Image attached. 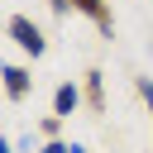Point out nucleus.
Returning <instances> with one entry per match:
<instances>
[{"mask_svg":"<svg viewBox=\"0 0 153 153\" xmlns=\"http://www.w3.org/2000/svg\"><path fill=\"white\" fill-rule=\"evenodd\" d=\"M5 33L24 48V53H33V57H43L48 53V38H43V29L29 19V14H10V24H5Z\"/></svg>","mask_w":153,"mask_h":153,"instance_id":"nucleus-1","label":"nucleus"},{"mask_svg":"<svg viewBox=\"0 0 153 153\" xmlns=\"http://www.w3.org/2000/svg\"><path fill=\"white\" fill-rule=\"evenodd\" d=\"M0 81H5V96L19 105V100H29V91H33V76H29V67H19V62H5L0 67Z\"/></svg>","mask_w":153,"mask_h":153,"instance_id":"nucleus-2","label":"nucleus"},{"mask_svg":"<svg viewBox=\"0 0 153 153\" xmlns=\"http://www.w3.org/2000/svg\"><path fill=\"white\" fill-rule=\"evenodd\" d=\"M81 96H86V105H91L96 115L105 110V72H100V67H91V72L81 76Z\"/></svg>","mask_w":153,"mask_h":153,"instance_id":"nucleus-3","label":"nucleus"},{"mask_svg":"<svg viewBox=\"0 0 153 153\" xmlns=\"http://www.w3.org/2000/svg\"><path fill=\"white\" fill-rule=\"evenodd\" d=\"M72 5H76V10L100 29V33H110V29H115V14H110V5H105V0H72Z\"/></svg>","mask_w":153,"mask_h":153,"instance_id":"nucleus-4","label":"nucleus"},{"mask_svg":"<svg viewBox=\"0 0 153 153\" xmlns=\"http://www.w3.org/2000/svg\"><path fill=\"white\" fill-rule=\"evenodd\" d=\"M81 100H86V96H81V86H72V81H62V86L53 91V115H62V120H67V115H72V110H76Z\"/></svg>","mask_w":153,"mask_h":153,"instance_id":"nucleus-5","label":"nucleus"},{"mask_svg":"<svg viewBox=\"0 0 153 153\" xmlns=\"http://www.w3.org/2000/svg\"><path fill=\"white\" fill-rule=\"evenodd\" d=\"M139 96L148 100V124H153V81H148V76H139Z\"/></svg>","mask_w":153,"mask_h":153,"instance_id":"nucleus-6","label":"nucleus"},{"mask_svg":"<svg viewBox=\"0 0 153 153\" xmlns=\"http://www.w3.org/2000/svg\"><path fill=\"white\" fill-rule=\"evenodd\" d=\"M38 129H43V134H48V139H57V129H62V115H48V120H43V124H38Z\"/></svg>","mask_w":153,"mask_h":153,"instance_id":"nucleus-7","label":"nucleus"},{"mask_svg":"<svg viewBox=\"0 0 153 153\" xmlns=\"http://www.w3.org/2000/svg\"><path fill=\"white\" fill-rule=\"evenodd\" d=\"M38 153H67V143H62V139H48V143H43Z\"/></svg>","mask_w":153,"mask_h":153,"instance_id":"nucleus-8","label":"nucleus"},{"mask_svg":"<svg viewBox=\"0 0 153 153\" xmlns=\"http://www.w3.org/2000/svg\"><path fill=\"white\" fill-rule=\"evenodd\" d=\"M48 5H53V10H57V14H67V10H76V5H72V0H48Z\"/></svg>","mask_w":153,"mask_h":153,"instance_id":"nucleus-9","label":"nucleus"},{"mask_svg":"<svg viewBox=\"0 0 153 153\" xmlns=\"http://www.w3.org/2000/svg\"><path fill=\"white\" fill-rule=\"evenodd\" d=\"M67 153H86V143H67Z\"/></svg>","mask_w":153,"mask_h":153,"instance_id":"nucleus-10","label":"nucleus"},{"mask_svg":"<svg viewBox=\"0 0 153 153\" xmlns=\"http://www.w3.org/2000/svg\"><path fill=\"white\" fill-rule=\"evenodd\" d=\"M0 153H14V143H10V139H0Z\"/></svg>","mask_w":153,"mask_h":153,"instance_id":"nucleus-11","label":"nucleus"},{"mask_svg":"<svg viewBox=\"0 0 153 153\" xmlns=\"http://www.w3.org/2000/svg\"><path fill=\"white\" fill-rule=\"evenodd\" d=\"M148 53H153V43H148Z\"/></svg>","mask_w":153,"mask_h":153,"instance_id":"nucleus-12","label":"nucleus"}]
</instances>
